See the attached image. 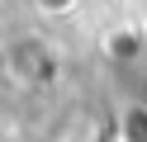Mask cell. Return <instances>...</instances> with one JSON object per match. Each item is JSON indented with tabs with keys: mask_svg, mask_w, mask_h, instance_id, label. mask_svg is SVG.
<instances>
[{
	"mask_svg": "<svg viewBox=\"0 0 147 142\" xmlns=\"http://www.w3.org/2000/svg\"><path fill=\"white\" fill-rule=\"evenodd\" d=\"M5 66H10L14 81L24 85H48L57 76V47L48 38H14L5 47Z\"/></svg>",
	"mask_w": 147,
	"mask_h": 142,
	"instance_id": "6da1fadb",
	"label": "cell"
},
{
	"mask_svg": "<svg viewBox=\"0 0 147 142\" xmlns=\"http://www.w3.org/2000/svg\"><path fill=\"white\" fill-rule=\"evenodd\" d=\"M38 19H71L81 9V0H29Z\"/></svg>",
	"mask_w": 147,
	"mask_h": 142,
	"instance_id": "7a4b0ae2",
	"label": "cell"
}]
</instances>
